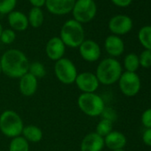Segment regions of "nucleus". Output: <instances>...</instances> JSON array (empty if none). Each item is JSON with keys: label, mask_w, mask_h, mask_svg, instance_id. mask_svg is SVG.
<instances>
[{"label": "nucleus", "mask_w": 151, "mask_h": 151, "mask_svg": "<svg viewBox=\"0 0 151 151\" xmlns=\"http://www.w3.org/2000/svg\"><path fill=\"white\" fill-rule=\"evenodd\" d=\"M2 73L10 78H21L29 72V60L28 57L18 49H9L0 59Z\"/></svg>", "instance_id": "1"}, {"label": "nucleus", "mask_w": 151, "mask_h": 151, "mask_svg": "<svg viewBox=\"0 0 151 151\" xmlns=\"http://www.w3.org/2000/svg\"><path fill=\"white\" fill-rule=\"evenodd\" d=\"M123 68L121 63L115 58L102 60L96 68L95 75L100 82L104 86H110L118 82Z\"/></svg>", "instance_id": "2"}, {"label": "nucleus", "mask_w": 151, "mask_h": 151, "mask_svg": "<svg viewBox=\"0 0 151 151\" xmlns=\"http://www.w3.org/2000/svg\"><path fill=\"white\" fill-rule=\"evenodd\" d=\"M60 38L65 46L78 48L85 40V29L78 22L74 19L68 20L60 29Z\"/></svg>", "instance_id": "3"}, {"label": "nucleus", "mask_w": 151, "mask_h": 151, "mask_svg": "<svg viewBox=\"0 0 151 151\" xmlns=\"http://www.w3.org/2000/svg\"><path fill=\"white\" fill-rule=\"evenodd\" d=\"M24 128L21 116L11 109L5 110L0 115V132L8 138H15L22 135Z\"/></svg>", "instance_id": "4"}, {"label": "nucleus", "mask_w": 151, "mask_h": 151, "mask_svg": "<svg viewBox=\"0 0 151 151\" xmlns=\"http://www.w3.org/2000/svg\"><path fill=\"white\" fill-rule=\"evenodd\" d=\"M78 106L79 109L88 116H100L105 109L103 99L95 93H81L78 98Z\"/></svg>", "instance_id": "5"}, {"label": "nucleus", "mask_w": 151, "mask_h": 151, "mask_svg": "<svg viewBox=\"0 0 151 151\" xmlns=\"http://www.w3.org/2000/svg\"><path fill=\"white\" fill-rule=\"evenodd\" d=\"M54 75L56 78L63 85L75 84L78 72L74 62L68 58H61L55 61L54 64Z\"/></svg>", "instance_id": "6"}, {"label": "nucleus", "mask_w": 151, "mask_h": 151, "mask_svg": "<svg viewBox=\"0 0 151 151\" xmlns=\"http://www.w3.org/2000/svg\"><path fill=\"white\" fill-rule=\"evenodd\" d=\"M96 13L97 6L94 0H77L72 10L74 20L81 24L91 22Z\"/></svg>", "instance_id": "7"}, {"label": "nucleus", "mask_w": 151, "mask_h": 151, "mask_svg": "<svg viewBox=\"0 0 151 151\" xmlns=\"http://www.w3.org/2000/svg\"><path fill=\"white\" fill-rule=\"evenodd\" d=\"M118 86L121 93L127 97L137 95L141 87V82L136 72H123L118 80Z\"/></svg>", "instance_id": "8"}, {"label": "nucleus", "mask_w": 151, "mask_h": 151, "mask_svg": "<svg viewBox=\"0 0 151 151\" xmlns=\"http://www.w3.org/2000/svg\"><path fill=\"white\" fill-rule=\"evenodd\" d=\"M75 84L82 92V93H95L100 86V82L96 75L90 71L78 73L77 78H76Z\"/></svg>", "instance_id": "9"}, {"label": "nucleus", "mask_w": 151, "mask_h": 151, "mask_svg": "<svg viewBox=\"0 0 151 151\" xmlns=\"http://www.w3.org/2000/svg\"><path fill=\"white\" fill-rule=\"evenodd\" d=\"M132 20L124 14H118L112 17L109 22V29L116 36L127 34L132 29Z\"/></svg>", "instance_id": "10"}, {"label": "nucleus", "mask_w": 151, "mask_h": 151, "mask_svg": "<svg viewBox=\"0 0 151 151\" xmlns=\"http://www.w3.org/2000/svg\"><path fill=\"white\" fill-rule=\"evenodd\" d=\"M79 53L82 59L88 62L97 61L101 54V50L98 43L91 39H85L84 42L80 45Z\"/></svg>", "instance_id": "11"}, {"label": "nucleus", "mask_w": 151, "mask_h": 151, "mask_svg": "<svg viewBox=\"0 0 151 151\" xmlns=\"http://www.w3.org/2000/svg\"><path fill=\"white\" fill-rule=\"evenodd\" d=\"M66 46L60 37H53L48 40L45 45V52L47 57L53 61H57L64 57Z\"/></svg>", "instance_id": "12"}, {"label": "nucleus", "mask_w": 151, "mask_h": 151, "mask_svg": "<svg viewBox=\"0 0 151 151\" xmlns=\"http://www.w3.org/2000/svg\"><path fill=\"white\" fill-rule=\"evenodd\" d=\"M76 0H46L47 10L55 15H64L72 12Z\"/></svg>", "instance_id": "13"}, {"label": "nucleus", "mask_w": 151, "mask_h": 151, "mask_svg": "<svg viewBox=\"0 0 151 151\" xmlns=\"http://www.w3.org/2000/svg\"><path fill=\"white\" fill-rule=\"evenodd\" d=\"M105 147L104 138L94 132L86 134L80 144L81 151H101Z\"/></svg>", "instance_id": "14"}, {"label": "nucleus", "mask_w": 151, "mask_h": 151, "mask_svg": "<svg viewBox=\"0 0 151 151\" xmlns=\"http://www.w3.org/2000/svg\"><path fill=\"white\" fill-rule=\"evenodd\" d=\"M37 86H38L37 79L29 72L20 78L19 90L23 96L26 97L33 96L37 93Z\"/></svg>", "instance_id": "15"}, {"label": "nucleus", "mask_w": 151, "mask_h": 151, "mask_svg": "<svg viewBox=\"0 0 151 151\" xmlns=\"http://www.w3.org/2000/svg\"><path fill=\"white\" fill-rule=\"evenodd\" d=\"M104 47L111 57H118L124 51V43L120 37L110 35L105 39Z\"/></svg>", "instance_id": "16"}, {"label": "nucleus", "mask_w": 151, "mask_h": 151, "mask_svg": "<svg viewBox=\"0 0 151 151\" xmlns=\"http://www.w3.org/2000/svg\"><path fill=\"white\" fill-rule=\"evenodd\" d=\"M127 139L125 135L117 131H112L104 137V144L110 150L122 149L125 147Z\"/></svg>", "instance_id": "17"}, {"label": "nucleus", "mask_w": 151, "mask_h": 151, "mask_svg": "<svg viewBox=\"0 0 151 151\" xmlns=\"http://www.w3.org/2000/svg\"><path fill=\"white\" fill-rule=\"evenodd\" d=\"M8 23L14 31H24L29 27L28 17L20 11H13L8 14Z\"/></svg>", "instance_id": "18"}, {"label": "nucleus", "mask_w": 151, "mask_h": 151, "mask_svg": "<svg viewBox=\"0 0 151 151\" xmlns=\"http://www.w3.org/2000/svg\"><path fill=\"white\" fill-rule=\"evenodd\" d=\"M22 136L29 143V142L37 143L41 141L43 139V131L38 126L30 124V125L24 126L22 132Z\"/></svg>", "instance_id": "19"}, {"label": "nucleus", "mask_w": 151, "mask_h": 151, "mask_svg": "<svg viewBox=\"0 0 151 151\" xmlns=\"http://www.w3.org/2000/svg\"><path fill=\"white\" fill-rule=\"evenodd\" d=\"M27 17L29 21V25H30L32 28H35V29L39 28L44 23L45 16L41 8L32 7Z\"/></svg>", "instance_id": "20"}, {"label": "nucleus", "mask_w": 151, "mask_h": 151, "mask_svg": "<svg viewBox=\"0 0 151 151\" xmlns=\"http://www.w3.org/2000/svg\"><path fill=\"white\" fill-rule=\"evenodd\" d=\"M138 38L146 50L151 51V25L142 27L138 33Z\"/></svg>", "instance_id": "21"}, {"label": "nucleus", "mask_w": 151, "mask_h": 151, "mask_svg": "<svg viewBox=\"0 0 151 151\" xmlns=\"http://www.w3.org/2000/svg\"><path fill=\"white\" fill-rule=\"evenodd\" d=\"M124 67L127 72H136L139 68V55L133 52L128 53L124 59Z\"/></svg>", "instance_id": "22"}, {"label": "nucleus", "mask_w": 151, "mask_h": 151, "mask_svg": "<svg viewBox=\"0 0 151 151\" xmlns=\"http://www.w3.org/2000/svg\"><path fill=\"white\" fill-rule=\"evenodd\" d=\"M9 151H29V143L21 135L11 139Z\"/></svg>", "instance_id": "23"}, {"label": "nucleus", "mask_w": 151, "mask_h": 151, "mask_svg": "<svg viewBox=\"0 0 151 151\" xmlns=\"http://www.w3.org/2000/svg\"><path fill=\"white\" fill-rule=\"evenodd\" d=\"M29 73L34 76L37 79H38V78H43L44 77H45L46 69L43 63L39 61H34L29 64Z\"/></svg>", "instance_id": "24"}, {"label": "nucleus", "mask_w": 151, "mask_h": 151, "mask_svg": "<svg viewBox=\"0 0 151 151\" xmlns=\"http://www.w3.org/2000/svg\"><path fill=\"white\" fill-rule=\"evenodd\" d=\"M113 131V122L107 120V119H102L96 125V131L95 132L99 134L101 137L107 136L109 132Z\"/></svg>", "instance_id": "25"}, {"label": "nucleus", "mask_w": 151, "mask_h": 151, "mask_svg": "<svg viewBox=\"0 0 151 151\" xmlns=\"http://www.w3.org/2000/svg\"><path fill=\"white\" fill-rule=\"evenodd\" d=\"M17 0H0V14H9L16 6Z\"/></svg>", "instance_id": "26"}, {"label": "nucleus", "mask_w": 151, "mask_h": 151, "mask_svg": "<svg viewBox=\"0 0 151 151\" xmlns=\"http://www.w3.org/2000/svg\"><path fill=\"white\" fill-rule=\"evenodd\" d=\"M16 38V33L12 29H3L2 34L0 36V40L5 45H11L15 41Z\"/></svg>", "instance_id": "27"}, {"label": "nucleus", "mask_w": 151, "mask_h": 151, "mask_svg": "<svg viewBox=\"0 0 151 151\" xmlns=\"http://www.w3.org/2000/svg\"><path fill=\"white\" fill-rule=\"evenodd\" d=\"M139 66L144 68H149L151 67V51L144 50L139 56Z\"/></svg>", "instance_id": "28"}, {"label": "nucleus", "mask_w": 151, "mask_h": 151, "mask_svg": "<svg viewBox=\"0 0 151 151\" xmlns=\"http://www.w3.org/2000/svg\"><path fill=\"white\" fill-rule=\"evenodd\" d=\"M101 116L102 117V119H107V120H109L114 123V121L116 119V113L113 109L105 107Z\"/></svg>", "instance_id": "29"}, {"label": "nucleus", "mask_w": 151, "mask_h": 151, "mask_svg": "<svg viewBox=\"0 0 151 151\" xmlns=\"http://www.w3.org/2000/svg\"><path fill=\"white\" fill-rule=\"evenodd\" d=\"M141 123L147 128H151V108L147 109L141 115Z\"/></svg>", "instance_id": "30"}, {"label": "nucleus", "mask_w": 151, "mask_h": 151, "mask_svg": "<svg viewBox=\"0 0 151 151\" xmlns=\"http://www.w3.org/2000/svg\"><path fill=\"white\" fill-rule=\"evenodd\" d=\"M142 141L145 145L151 147V128H147L142 134Z\"/></svg>", "instance_id": "31"}, {"label": "nucleus", "mask_w": 151, "mask_h": 151, "mask_svg": "<svg viewBox=\"0 0 151 151\" xmlns=\"http://www.w3.org/2000/svg\"><path fill=\"white\" fill-rule=\"evenodd\" d=\"M111 1L118 7H127L132 4V0H111Z\"/></svg>", "instance_id": "32"}, {"label": "nucleus", "mask_w": 151, "mask_h": 151, "mask_svg": "<svg viewBox=\"0 0 151 151\" xmlns=\"http://www.w3.org/2000/svg\"><path fill=\"white\" fill-rule=\"evenodd\" d=\"M29 1L33 6V7L41 8L42 6H45V1H46V0H29Z\"/></svg>", "instance_id": "33"}, {"label": "nucleus", "mask_w": 151, "mask_h": 151, "mask_svg": "<svg viewBox=\"0 0 151 151\" xmlns=\"http://www.w3.org/2000/svg\"><path fill=\"white\" fill-rule=\"evenodd\" d=\"M2 31H3V27H2V24L0 23V36L2 34Z\"/></svg>", "instance_id": "34"}, {"label": "nucleus", "mask_w": 151, "mask_h": 151, "mask_svg": "<svg viewBox=\"0 0 151 151\" xmlns=\"http://www.w3.org/2000/svg\"><path fill=\"white\" fill-rule=\"evenodd\" d=\"M111 151H125V150H124V148H122V149H116V150H111Z\"/></svg>", "instance_id": "35"}, {"label": "nucleus", "mask_w": 151, "mask_h": 151, "mask_svg": "<svg viewBox=\"0 0 151 151\" xmlns=\"http://www.w3.org/2000/svg\"><path fill=\"white\" fill-rule=\"evenodd\" d=\"M2 74V67H1V62H0V75Z\"/></svg>", "instance_id": "36"}]
</instances>
